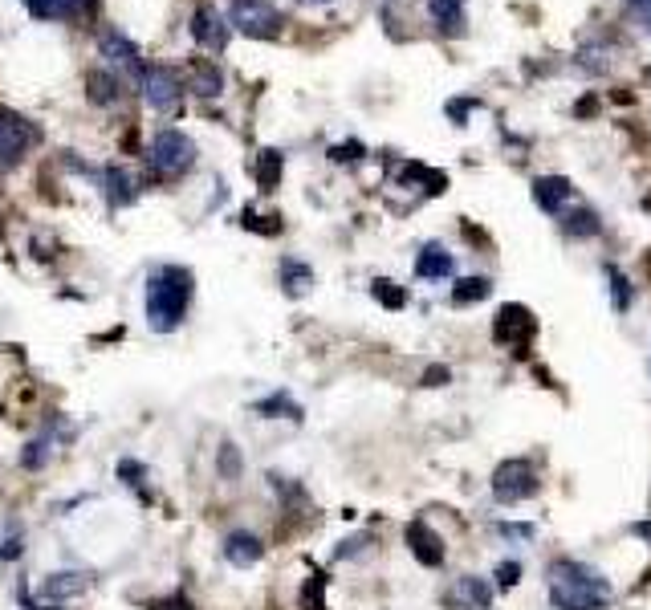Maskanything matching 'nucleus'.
<instances>
[{"instance_id":"20","label":"nucleus","mask_w":651,"mask_h":610,"mask_svg":"<svg viewBox=\"0 0 651 610\" xmlns=\"http://www.w3.org/2000/svg\"><path fill=\"white\" fill-rule=\"evenodd\" d=\"M281 285H285L289 297H298V293H306L314 285V269L302 265V261H293V257H285L281 261Z\"/></svg>"},{"instance_id":"27","label":"nucleus","mask_w":651,"mask_h":610,"mask_svg":"<svg viewBox=\"0 0 651 610\" xmlns=\"http://www.w3.org/2000/svg\"><path fill=\"white\" fill-rule=\"evenodd\" d=\"M257 411H261V415H285V419H302V407L293 403L285 391H277V395L261 399V403H257Z\"/></svg>"},{"instance_id":"37","label":"nucleus","mask_w":651,"mask_h":610,"mask_svg":"<svg viewBox=\"0 0 651 610\" xmlns=\"http://www.w3.org/2000/svg\"><path fill=\"white\" fill-rule=\"evenodd\" d=\"M627 5H639V9H651V0H627Z\"/></svg>"},{"instance_id":"31","label":"nucleus","mask_w":651,"mask_h":610,"mask_svg":"<svg viewBox=\"0 0 651 610\" xmlns=\"http://www.w3.org/2000/svg\"><path fill=\"white\" fill-rule=\"evenodd\" d=\"M118 476H123L131 488H143V476H147V468H143V464H135V460H123V464H118Z\"/></svg>"},{"instance_id":"32","label":"nucleus","mask_w":651,"mask_h":610,"mask_svg":"<svg viewBox=\"0 0 651 610\" xmlns=\"http://www.w3.org/2000/svg\"><path fill=\"white\" fill-rule=\"evenodd\" d=\"M45 448H49L45 440H33V444H29V452H25V468H41V464H45V456H49Z\"/></svg>"},{"instance_id":"16","label":"nucleus","mask_w":651,"mask_h":610,"mask_svg":"<svg viewBox=\"0 0 651 610\" xmlns=\"http://www.w3.org/2000/svg\"><path fill=\"white\" fill-rule=\"evenodd\" d=\"M493 602V590L481 578H460L456 590L448 594V606H464V610H485Z\"/></svg>"},{"instance_id":"9","label":"nucleus","mask_w":651,"mask_h":610,"mask_svg":"<svg viewBox=\"0 0 651 610\" xmlns=\"http://www.w3.org/2000/svg\"><path fill=\"white\" fill-rule=\"evenodd\" d=\"M102 57H106V66L110 70H123V74H143V57H139V45L127 37V33H118V29H106L102 41H98Z\"/></svg>"},{"instance_id":"28","label":"nucleus","mask_w":651,"mask_h":610,"mask_svg":"<svg viewBox=\"0 0 651 610\" xmlns=\"http://www.w3.org/2000/svg\"><path fill=\"white\" fill-rule=\"evenodd\" d=\"M375 301L379 305H387V310H403V305H407V293L395 285V281H375Z\"/></svg>"},{"instance_id":"24","label":"nucleus","mask_w":651,"mask_h":610,"mask_svg":"<svg viewBox=\"0 0 651 610\" xmlns=\"http://www.w3.org/2000/svg\"><path fill=\"white\" fill-rule=\"evenodd\" d=\"M281 167H285L281 151H261V159H257V183H261V192H273L277 188V183H281Z\"/></svg>"},{"instance_id":"7","label":"nucleus","mask_w":651,"mask_h":610,"mask_svg":"<svg viewBox=\"0 0 651 610\" xmlns=\"http://www.w3.org/2000/svg\"><path fill=\"white\" fill-rule=\"evenodd\" d=\"M37 143V131L29 127V122L17 114V110H9V106H0V163H21V155L29 151Z\"/></svg>"},{"instance_id":"5","label":"nucleus","mask_w":651,"mask_h":610,"mask_svg":"<svg viewBox=\"0 0 651 610\" xmlns=\"http://www.w3.org/2000/svg\"><path fill=\"white\" fill-rule=\"evenodd\" d=\"M232 29L245 33V37H277L281 33V13L269 5V0H232V13H228Z\"/></svg>"},{"instance_id":"35","label":"nucleus","mask_w":651,"mask_h":610,"mask_svg":"<svg viewBox=\"0 0 651 610\" xmlns=\"http://www.w3.org/2000/svg\"><path fill=\"white\" fill-rule=\"evenodd\" d=\"M497 529H501L505 537H529V533H534V529H529V525H509V521H501Z\"/></svg>"},{"instance_id":"33","label":"nucleus","mask_w":651,"mask_h":610,"mask_svg":"<svg viewBox=\"0 0 651 610\" xmlns=\"http://www.w3.org/2000/svg\"><path fill=\"white\" fill-rule=\"evenodd\" d=\"M363 155V147L359 143H346V147H334L330 151V159H338V163H346V159H359Z\"/></svg>"},{"instance_id":"34","label":"nucleus","mask_w":651,"mask_h":610,"mask_svg":"<svg viewBox=\"0 0 651 610\" xmlns=\"http://www.w3.org/2000/svg\"><path fill=\"white\" fill-rule=\"evenodd\" d=\"M440 383H448V366H432L424 375V387H440Z\"/></svg>"},{"instance_id":"39","label":"nucleus","mask_w":651,"mask_h":610,"mask_svg":"<svg viewBox=\"0 0 651 610\" xmlns=\"http://www.w3.org/2000/svg\"><path fill=\"white\" fill-rule=\"evenodd\" d=\"M306 5H326V0H306Z\"/></svg>"},{"instance_id":"14","label":"nucleus","mask_w":651,"mask_h":610,"mask_svg":"<svg viewBox=\"0 0 651 610\" xmlns=\"http://www.w3.org/2000/svg\"><path fill=\"white\" fill-rule=\"evenodd\" d=\"M98 183H102V196H106L114 208H127V204H135V200H139L135 179H131L123 167H106V171L98 175Z\"/></svg>"},{"instance_id":"25","label":"nucleus","mask_w":651,"mask_h":610,"mask_svg":"<svg viewBox=\"0 0 651 610\" xmlns=\"http://www.w3.org/2000/svg\"><path fill=\"white\" fill-rule=\"evenodd\" d=\"M489 277H464V281H456V289H452V301L456 305H472V301H481V297H489Z\"/></svg>"},{"instance_id":"26","label":"nucleus","mask_w":651,"mask_h":610,"mask_svg":"<svg viewBox=\"0 0 651 610\" xmlns=\"http://www.w3.org/2000/svg\"><path fill=\"white\" fill-rule=\"evenodd\" d=\"M566 232H570V236H599L603 224H599V216L590 212V208H578V212L566 216Z\"/></svg>"},{"instance_id":"11","label":"nucleus","mask_w":651,"mask_h":610,"mask_svg":"<svg viewBox=\"0 0 651 610\" xmlns=\"http://www.w3.org/2000/svg\"><path fill=\"white\" fill-rule=\"evenodd\" d=\"M228 21L212 9V5H200L196 13H192V37H196V45H204V49H212V53H220L224 45H228Z\"/></svg>"},{"instance_id":"10","label":"nucleus","mask_w":651,"mask_h":610,"mask_svg":"<svg viewBox=\"0 0 651 610\" xmlns=\"http://www.w3.org/2000/svg\"><path fill=\"white\" fill-rule=\"evenodd\" d=\"M407 545H411V554H416L420 566H432V570L444 566V541L428 521H411L407 525Z\"/></svg>"},{"instance_id":"4","label":"nucleus","mask_w":651,"mask_h":610,"mask_svg":"<svg viewBox=\"0 0 651 610\" xmlns=\"http://www.w3.org/2000/svg\"><path fill=\"white\" fill-rule=\"evenodd\" d=\"M538 472L529 460H505L497 472H493V497L501 505H517V501H529V497H538Z\"/></svg>"},{"instance_id":"2","label":"nucleus","mask_w":651,"mask_h":610,"mask_svg":"<svg viewBox=\"0 0 651 610\" xmlns=\"http://www.w3.org/2000/svg\"><path fill=\"white\" fill-rule=\"evenodd\" d=\"M192 293H196V281L184 265H159L151 277H147V326L155 334H167L175 330L184 318H188V305H192Z\"/></svg>"},{"instance_id":"12","label":"nucleus","mask_w":651,"mask_h":610,"mask_svg":"<svg viewBox=\"0 0 651 610\" xmlns=\"http://www.w3.org/2000/svg\"><path fill=\"white\" fill-rule=\"evenodd\" d=\"M224 558H228L236 570H249V566H257V562L265 558V545H261V537H257V533H249V529H236V533H228V537H224Z\"/></svg>"},{"instance_id":"18","label":"nucleus","mask_w":651,"mask_h":610,"mask_svg":"<svg viewBox=\"0 0 651 610\" xmlns=\"http://www.w3.org/2000/svg\"><path fill=\"white\" fill-rule=\"evenodd\" d=\"M452 273V253L444 249V244H428V249L416 257V277L424 281H440Z\"/></svg>"},{"instance_id":"3","label":"nucleus","mask_w":651,"mask_h":610,"mask_svg":"<svg viewBox=\"0 0 651 610\" xmlns=\"http://www.w3.org/2000/svg\"><path fill=\"white\" fill-rule=\"evenodd\" d=\"M192 163H196V143L184 131L167 127V131L155 135V143H151V167L163 179H180L184 171H192Z\"/></svg>"},{"instance_id":"6","label":"nucleus","mask_w":651,"mask_h":610,"mask_svg":"<svg viewBox=\"0 0 651 610\" xmlns=\"http://www.w3.org/2000/svg\"><path fill=\"white\" fill-rule=\"evenodd\" d=\"M538 334V318L525 310V305H501L497 310V322H493V338L505 346H517V354H525L529 338Z\"/></svg>"},{"instance_id":"13","label":"nucleus","mask_w":651,"mask_h":610,"mask_svg":"<svg viewBox=\"0 0 651 610\" xmlns=\"http://www.w3.org/2000/svg\"><path fill=\"white\" fill-rule=\"evenodd\" d=\"M86 586H90V574H82V570H57V574L41 578V598L45 602H66V598L86 594Z\"/></svg>"},{"instance_id":"29","label":"nucleus","mask_w":651,"mask_h":610,"mask_svg":"<svg viewBox=\"0 0 651 610\" xmlns=\"http://www.w3.org/2000/svg\"><path fill=\"white\" fill-rule=\"evenodd\" d=\"M241 468H245V460H241V452H236V444H220V476L224 480H241Z\"/></svg>"},{"instance_id":"8","label":"nucleus","mask_w":651,"mask_h":610,"mask_svg":"<svg viewBox=\"0 0 651 610\" xmlns=\"http://www.w3.org/2000/svg\"><path fill=\"white\" fill-rule=\"evenodd\" d=\"M139 90H143L147 106H155V110H175V106H180V98H184L180 78H175L167 66H143Z\"/></svg>"},{"instance_id":"30","label":"nucleus","mask_w":651,"mask_h":610,"mask_svg":"<svg viewBox=\"0 0 651 610\" xmlns=\"http://www.w3.org/2000/svg\"><path fill=\"white\" fill-rule=\"evenodd\" d=\"M517 582H521V562H501V566H497V586L509 590V586H517Z\"/></svg>"},{"instance_id":"22","label":"nucleus","mask_w":651,"mask_h":610,"mask_svg":"<svg viewBox=\"0 0 651 610\" xmlns=\"http://www.w3.org/2000/svg\"><path fill=\"white\" fill-rule=\"evenodd\" d=\"M86 90H90V102H94V106H114V102H118V78L106 74V70H94V74L86 78Z\"/></svg>"},{"instance_id":"23","label":"nucleus","mask_w":651,"mask_h":610,"mask_svg":"<svg viewBox=\"0 0 651 610\" xmlns=\"http://www.w3.org/2000/svg\"><path fill=\"white\" fill-rule=\"evenodd\" d=\"M192 86H196V94L216 98V94L224 90V78H220V70L212 66V61H196V70H192Z\"/></svg>"},{"instance_id":"17","label":"nucleus","mask_w":651,"mask_h":610,"mask_svg":"<svg viewBox=\"0 0 651 610\" xmlns=\"http://www.w3.org/2000/svg\"><path fill=\"white\" fill-rule=\"evenodd\" d=\"M94 9V0H29V13L45 21H62V17H82Z\"/></svg>"},{"instance_id":"1","label":"nucleus","mask_w":651,"mask_h":610,"mask_svg":"<svg viewBox=\"0 0 651 610\" xmlns=\"http://www.w3.org/2000/svg\"><path fill=\"white\" fill-rule=\"evenodd\" d=\"M546 586H550L554 610H603L611 602V582L595 566L574 562V558L550 562Z\"/></svg>"},{"instance_id":"38","label":"nucleus","mask_w":651,"mask_h":610,"mask_svg":"<svg viewBox=\"0 0 651 610\" xmlns=\"http://www.w3.org/2000/svg\"><path fill=\"white\" fill-rule=\"evenodd\" d=\"M33 610H62V606H33Z\"/></svg>"},{"instance_id":"36","label":"nucleus","mask_w":651,"mask_h":610,"mask_svg":"<svg viewBox=\"0 0 651 610\" xmlns=\"http://www.w3.org/2000/svg\"><path fill=\"white\" fill-rule=\"evenodd\" d=\"M163 610H192V606H188V602H184V598H171V602H167V606H163Z\"/></svg>"},{"instance_id":"15","label":"nucleus","mask_w":651,"mask_h":610,"mask_svg":"<svg viewBox=\"0 0 651 610\" xmlns=\"http://www.w3.org/2000/svg\"><path fill=\"white\" fill-rule=\"evenodd\" d=\"M570 196H574V188H570L566 175H542V179H534V204L542 212H562V204Z\"/></svg>"},{"instance_id":"21","label":"nucleus","mask_w":651,"mask_h":610,"mask_svg":"<svg viewBox=\"0 0 651 610\" xmlns=\"http://www.w3.org/2000/svg\"><path fill=\"white\" fill-rule=\"evenodd\" d=\"M603 273H607V285H611V297H615V310L627 314V310H631V297H635L631 277H627L619 265H603Z\"/></svg>"},{"instance_id":"19","label":"nucleus","mask_w":651,"mask_h":610,"mask_svg":"<svg viewBox=\"0 0 651 610\" xmlns=\"http://www.w3.org/2000/svg\"><path fill=\"white\" fill-rule=\"evenodd\" d=\"M428 9L444 33H464V0H428Z\"/></svg>"}]
</instances>
